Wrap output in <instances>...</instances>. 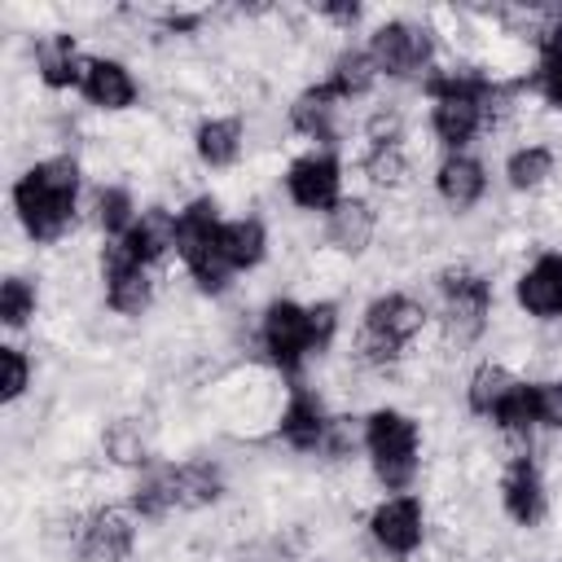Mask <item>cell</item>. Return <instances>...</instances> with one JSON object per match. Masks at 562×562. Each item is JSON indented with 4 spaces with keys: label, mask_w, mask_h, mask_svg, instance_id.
<instances>
[{
    "label": "cell",
    "mask_w": 562,
    "mask_h": 562,
    "mask_svg": "<svg viewBox=\"0 0 562 562\" xmlns=\"http://www.w3.org/2000/svg\"><path fill=\"white\" fill-rule=\"evenodd\" d=\"M88 189L92 184H88V167L79 154L53 149V154L31 158L9 184V215L18 233L26 237V246L53 250L66 237H75Z\"/></svg>",
    "instance_id": "6da1fadb"
},
{
    "label": "cell",
    "mask_w": 562,
    "mask_h": 562,
    "mask_svg": "<svg viewBox=\"0 0 562 562\" xmlns=\"http://www.w3.org/2000/svg\"><path fill=\"white\" fill-rule=\"evenodd\" d=\"M426 303L435 312L439 351L465 356L492 334L496 321V281L479 259H448L430 272Z\"/></svg>",
    "instance_id": "7a4b0ae2"
},
{
    "label": "cell",
    "mask_w": 562,
    "mask_h": 562,
    "mask_svg": "<svg viewBox=\"0 0 562 562\" xmlns=\"http://www.w3.org/2000/svg\"><path fill=\"white\" fill-rule=\"evenodd\" d=\"M360 452L369 465V479L378 483L382 496L395 492H417L422 483V452H426V430L422 422L400 408V404H373L360 417Z\"/></svg>",
    "instance_id": "3957f363"
},
{
    "label": "cell",
    "mask_w": 562,
    "mask_h": 562,
    "mask_svg": "<svg viewBox=\"0 0 562 562\" xmlns=\"http://www.w3.org/2000/svg\"><path fill=\"white\" fill-rule=\"evenodd\" d=\"M364 53L373 57L382 83L422 88L443 66V35L426 13H386L364 26Z\"/></svg>",
    "instance_id": "277c9868"
},
{
    "label": "cell",
    "mask_w": 562,
    "mask_h": 562,
    "mask_svg": "<svg viewBox=\"0 0 562 562\" xmlns=\"http://www.w3.org/2000/svg\"><path fill=\"white\" fill-rule=\"evenodd\" d=\"M255 351H259V360H263L281 382H303L307 369L316 364L307 299L272 294V299L255 312Z\"/></svg>",
    "instance_id": "5b68a950"
},
{
    "label": "cell",
    "mask_w": 562,
    "mask_h": 562,
    "mask_svg": "<svg viewBox=\"0 0 562 562\" xmlns=\"http://www.w3.org/2000/svg\"><path fill=\"white\" fill-rule=\"evenodd\" d=\"M92 268H97V285H101V307L119 321H145L158 303V268L140 263L123 241H97V255H92Z\"/></svg>",
    "instance_id": "8992f818"
},
{
    "label": "cell",
    "mask_w": 562,
    "mask_h": 562,
    "mask_svg": "<svg viewBox=\"0 0 562 562\" xmlns=\"http://www.w3.org/2000/svg\"><path fill=\"white\" fill-rule=\"evenodd\" d=\"M364 544L378 562H413L430 544V505L422 492L378 496L364 509Z\"/></svg>",
    "instance_id": "52a82bcc"
},
{
    "label": "cell",
    "mask_w": 562,
    "mask_h": 562,
    "mask_svg": "<svg viewBox=\"0 0 562 562\" xmlns=\"http://www.w3.org/2000/svg\"><path fill=\"white\" fill-rule=\"evenodd\" d=\"M496 505L509 527L540 531L549 522V479L536 448H509L496 470Z\"/></svg>",
    "instance_id": "ba28073f"
},
{
    "label": "cell",
    "mask_w": 562,
    "mask_h": 562,
    "mask_svg": "<svg viewBox=\"0 0 562 562\" xmlns=\"http://www.w3.org/2000/svg\"><path fill=\"white\" fill-rule=\"evenodd\" d=\"M342 180H347V162L338 149H303L281 167V193L299 215L325 220L347 198Z\"/></svg>",
    "instance_id": "9c48e42d"
},
{
    "label": "cell",
    "mask_w": 562,
    "mask_h": 562,
    "mask_svg": "<svg viewBox=\"0 0 562 562\" xmlns=\"http://www.w3.org/2000/svg\"><path fill=\"white\" fill-rule=\"evenodd\" d=\"M334 417L338 413L329 408V400H325L321 386H312L307 378L303 382H285L281 404H277V417H272V439L285 452H294V457H321Z\"/></svg>",
    "instance_id": "30bf717a"
},
{
    "label": "cell",
    "mask_w": 562,
    "mask_h": 562,
    "mask_svg": "<svg viewBox=\"0 0 562 562\" xmlns=\"http://www.w3.org/2000/svg\"><path fill=\"white\" fill-rule=\"evenodd\" d=\"M430 325H435V312H430L426 294L404 290V285L369 294L364 307H360V321H356V329H364V334H373V338H382V342H391L400 351H413V342Z\"/></svg>",
    "instance_id": "8fae6325"
},
{
    "label": "cell",
    "mask_w": 562,
    "mask_h": 562,
    "mask_svg": "<svg viewBox=\"0 0 562 562\" xmlns=\"http://www.w3.org/2000/svg\"><path fill=\"white\" fill-rule=\"evenodd\" d=\"M140 544V518L123 501H101L83 514L79 540H75V562H132Z\"/></svg>",
    "instance_id": "7c38bea8"
},
{
    "label": "cell",
    "mask_w": 562,
    "mask_h": 562,
    "mask_svg": "<svg viewBox=\"0 0 562 562\" xmlns=\"http://www.w3.org/2000/svg\"><path fill=\"white\" fill-rule=\"evenodd\" d=\"M246 149H250V123L241 110H206L189 127V154L211 176L237 171L246 162Z\"/></svg>",
    "instance_id": "4fadbf2b"
},
{
    "label": "cell",
    "mask_w": 562,
    "mask_h": 562,
    "mask_svg": "<svg viewBox=\"0 0 562 562\" xmlns=\"http://www.w3.org/2000/svg\"><path fill=\"white\" fill-rule=\"evenodd\" d=\"M31 75L44 92L61 97V92H79V79H83V66H88V53H83V35L75 26H48V31H35L31 44Z\"/></svg>",
    "instance_id": "5bb4252c"
},
{
    "label": "cell",
    "mask_w": 562,
    "mask_h": 562,
    "mask_svg": "<svg viewBox=\"0 0 562 562\" xmlns=\"http://www.w3.org/2000/svg\"><path fill=\"white\" fill-rule=\"evenodd\" d=\"M285 127L294 136L307 140V149H338L342 154V136H347V105L321 83H303L290 101H285Z\"/></svg>",
    "instance_id": "9a60e30c"
},
{
    "label": "cell",
    "mask_w": 562,
    "mask_h": 562,
    "mask_svg": "<svg viewBox=\"0 0 562 562\" xmlns=\"http://www.w3.org/2000/svg\"><path fill=\"white\" fill-rule=\"evenodd\" d=\"M140 79H136V70H132V61L127 57H119V53H88V66H83V79H79V101L92 110V114H105V119H114V114H127V110H136L140 105Z\"/></svg>",
    "instance_id": "2e32d148"
},
{
    "label": "cell",
    "mask_w": 562,
    "mask_h": 562,
    "mask_svg": "<svg viewBox=\"0 0 562 562\" xmlns=\"http://www.w3.org/2000/svg\"><path fill=\"white\" fill-rule=\"evenodd\" d=\"M518 316L536 325H562V250H536L509 281Z\"/></svg>",
    "instance_id": "e0dca14e"
},
{
    "label": "cell",
    "mask_w": 562,
    "mask_h": 562,
    "mask_svg": "<svg viewBox=\"0 0 562 562\" xmlns=\"http://www.w3.org/2000/svg\"><path fill=\"white\" fill-rule=\"evenodd\" d=\"M430 193L448 215H470L487 202L492 193V171L474 149H457V154H439L435 171H430Z\"/></svg>",
    "instance_id": "ac0fdd59"
},
{
    "label": "cell",
    "mask_w": 562,
    "mask_h": 562,
    "mask_svg": "<svg viewBox=\"0 0 562 562\" xmlns=\"http://www.w3.org/2000/svg\"><path fill=\"white\" fill-rule=\"evenodd\" d=\"M378 233H382V211H378V202H373L369 193H347V198L321 220V241H325V250H334L338 259H351V263L373 250Z\"/></svg>",
    "instance_id": "d6986e66"
},
{
    "label": "cell",
    "mask_w": 562,
    "mask_h": 562,
    "mask_svg": "<svg viewBox=\"0 0 562 562\" xmlns=\"http://www.w3.org/2000/svg\"><path fill=\"white\" fill-rule=\"evenodd\" d=\"M558 167H562V149L553 140H540V136H527L518 145L505 149L501 158V180L509 193L518 198H540L553 189L558 180Z\"/></svg>",
    "instance_id": "ffe728a7"
},
{
    "label": "cell",
    "mask_w": 562,
    "mask_h": 562,
    "mask_svg": "<svg viewBox=\"0 0 562 562\" xmlns=\"http://www.w3.org/2000/svg\"><path fill=\"white\" fill-rule=\"evenodd\" d=\"M176 237H180V211H176L171 202L154 198V202L140 206V215H136V224L127 228L123 246H127L140 263L162 268L167 259H176Z\"/></svg>",
    "instance_id": "44dd1931"
},
{
    "label": "cell",
    "mask_w": 562,
    "mask_h": 562,
    "mask_svg": "<svg viewBox=\"0 0 562 562\" xmlns=\"http://www.w3.org/2000/svg\"><path fill=\"white\" fill-rule=\"evenodd\" d=\"M123 505L140 518V522H167L171 514H180V492H176V457H158L154 465H145L140 474H132Z\"/></svg>",
    "instance_id": "7402d4cb"
},
{
    "label": "cell",
    "mask_w": 562,
    "mask_h": 562,
    "mask_svg": "<svg viewBox=\"0 0 562 562\" xmlns=\"http://www.w3.org/2000/svg\"><path fill=\"white\" fill-rule=\"evenodd\" d=\"M272 255V228L263 215L255 211H241V215H228L224 228H220V259L233 268V277H246V272H259Z\"/></svg>",
    "instance_id": "603a6c76"
},
{
    "label": "cell",
    "mask_w": 562,
    "mask_h": 562,
    "mask_svg": "<svg viewBox=\"0 0 562 562\" xmlns=\"http://www.w3.org/2000/svg\"><path fill=\"white\" fill-rule=\"evenodd\" d=\"M145 202H136V189L123 184V180H97L88 189V202H83V220L92 224V233L101 241H123L127 228L136 224Z\"/></svg>",
    "instance_id": "cb8c5ba5"
},
{
    "label": "cell",
    "mask_w": 562,
    "mask_h": 562,
    "mask_svg": "<svg viewBox=\"0 0 562 562\" xmlns=\"http://www.w3.org/2000/svg\"><path fill=\"white\" fill-rule=\"evenodd\" d=\"M518 382H522V373H518L509 360L483 356V360L470 364V373H465V382H461V404H465V413H470L474 422H492V413L505 404V395H509Z\"/></svg>",
    "instance_id": "d4e9b609"
},
{
    "label": "cell",
    "mask_w": 562,
    "mask_h": 562,
    "mask_svg": "<svg viewBox=\"0 0 562 562\" xmlns=\"http://www.w3.org/2000/svg\"><path fill=\"white\" fill-rule=\"evenodd\" d=\"M176 492H180V514H202L228 501V465L211 452L176 461Z\"/></svg>",
    "instance_id": "484cf974"
},
{
    "label": "cell",
    "mask_w": 562,
    "mask_h": 562,
    "mask_svg": "<svg viewBox=\"0 0 562 562\" xmlns=\"http://www.w3.org/2000/svg\"><path fill=\"white\" fill-rule=\"evenodd\" d=\"M321 83H325L342 105H356V101H364V97L378 92L382 75H378V66H373V57L364 53V44H351V40H347V44H338V48L325 57Z\"/></svg>",
    "instance_id": "4316f807"
},
{
    "label": "cell",
    "mask_w": 562,
    "mask_h": 562,
    "mask_svg": "<svg viewBox=\"0 0 562 562\" xmlns=\"http://www.w3.org/2000/svg\"><path fill=\"white\" fill-rule=\"evenodd\" d=\"M101 461L114 465V470H127V474H140L145 465H154L158 452H154L149 426L140 417H132V413L110 417L101 426Z\"/></svg>",
    "instance_id": "83f0119b"
},
{
    "label": "cell",
    "mask_w": 562,
    "mask_h": 562,
    "mask_svg": "<svg viewBox=\"0 0 562 562\" xmlns=\"http://www.w3.org/2000/svg\"><path fill=\"white\" fill-rule=\"evenodd\" d=\"M40 307H44V285H40V277L18 272V268L0 277V325H4L9 334L31 329L35 316H40Z\"/></svg>",
    "instance_id": "f1b7e54d"
},
{
    "label": "cell",
    "mask_w": 562,
    "mask_h": 562,
    "mask_svg": "<svg viewBox=\"0 0 562 562\" xmlns=\"http://www.w3.org/2000/svg\"><path fill=\"white\" fill-rule=\"evenodd\" d=\"M356 171H360V180L373 193H386V198H395V193H404L413 184V158H408V149H360Z\"/></svg>",
    "instance_id": "f546056e"
},
{
    "label": "cell",
    "mask_w": 562,
    "mask_h": 562,
    "mask_svg": "<svg viewBox=\"0 0 562 562\" xmlns=\"http://www.w3.org/2000/svg\"><path fill=\"white\" fill-rule=\"evenodd\" d=\"M360 140L364 149H404L408 140V114L400 101H378L360 119Z\"/></svg>",
    "instance_id": "4dcf8cb0"
},
{
    "label": "cell",
    "mask_w": 562,
    "mask_h": 562,
    "mask_svg": "<svg viewBox=\"0 0 562 562\" xmlns=\"http://www.w3.org/2000/svg\"><path fill=\"white\" fill-rule=\"evenodd\" d=\"M35 386V356L22 347V342H0V404L13 408L31 395Z\"/></svg>",
    "instance_id": "1f68e13d"
},
{
    "label": "cell",
    "mask_w": 562,
    "mask_h": 562,
    "mask_svg": "<svg viewBox=\"0 0 562 562\" xmlns=\"http://www.w3.org/2000/svg\"><path fill=\"white\" fill-rule=\"evenodd\" d=\"M522 75H527V97H531L544 114L562 119V57H540V61H531V70H522Z\"/></svg>",
    "instance_id": "d6a6232c"
},
{
    "label": "cell",
    "mask_w": 562,
    "mask_h": 562,
    "mask_svg": "<svg viewBox=\"0 0 562 562\" xmlns=\"http://www.w3.org/2000/svg\"><path fill=\"white\" fill-rule=\"evenodd\" d=\"M307 312H312V342H316V360H325L342 334V303L329 299V294H316L307 299Z\"/></svg>",
    "instance_id": "836d02e7"
},
{
    "label": "cell",
    "mask_w": 562,
    "mask_h": 562,
    "mask_svg": "<svg viewBox=\"0 0 562 562\" xmlns=\"http://www.w3.org/2000/svg\"><path fill=\"white\" fill-rule=\"evenodd\" d=\"M312 18L329 35H356L369 22V9L356 4V0H321V4H312Z\"/></svg>",
    "instance_id": "e575fe53"
},
{
    "label": "cell",
    "mask_w": 562,
    "mask_h": 562,
    "mask_svg": "<svg viewBox=\"0 0 562 562\" xmlns=\"http://www.w3.org/2000/svg\"><path fill=\"white\" fill-rule=\"evenodd\" d=\"M531 386H536V422H540V435H562V369L531 378Z\"/></svg>",
    "instance_id": "d590c367"
},
{
    "label": "cell",
    "mask_w": 562,
    "mask_h": 562,
    "mask_svg": "<svg viewBox=\"0 0 562 562\" xmlns=\"http://www.w3.org/2000/svg\"><path fill=\"white\" fill-rule=\"evenodd\" d=\"M549 562H562V558H549Z\"/></svg>",
    "instance_id": "8d00e7d4"
}]
</instances>
